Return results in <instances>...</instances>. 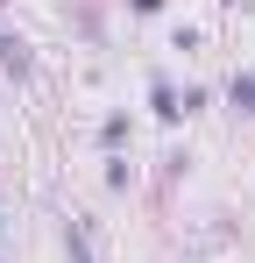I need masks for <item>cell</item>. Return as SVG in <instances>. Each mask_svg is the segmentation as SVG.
Returning <instances> with one entry per match:
<instances>
[{
    "label": "cell",
    "mask_w": 255,
    "mask_h": 263,
    "mask_svg": "<svg viewBox=\"0 0 255 263\" xmlns=\"http://www.w3.org/2000/svg\"><path fill=\"white\" fill-rule=\"evenodd\" d=\"M149 114H156L163 128L184 121V100H177V79H170V71H149Z\"/></svg>",
    "instance_id": "6da1fadb"
},
{
    "label": "cell",
    "mask_w": 255,
    "mask_h": 263,
    "mask_svg": "<svg viewBox=\"0 0 255 263\" xmlns=\"http://www.w3.org/2000/svg\"><path fill=\"white\" fill-rule=\"evenodd\" d=\"M0 71H7L14 86H29V79H36V57H29V43H22L7 22H0Z\"/></svg>",
    "instance_id": "7a4b0ae2"
},
{
    "label": "cell",
    "mask_w": 255,
    "mask_h": 263,
    "mask_svg": "<svg viewBox=\"0 0 255 263\" xmlns=\"http://www.w3.org/2000/svg\"><path fill=\"white\" fill-rule=\"evenodd\" d=\"M128 142H135V114H128V107L99 114V149H107V157H128Z\"/></svg>",
    "instance_id": "3957f363"
},
{
    "label": "cell",
    "mask_w": 255,
    "mask_h": 263,
    "mask_svg": "<svg viewBox=\"0 0 255 263\" xmlns=\"http://www.w3.org/2000/svg\"><path fill=\"white\" fill-rule=\"evenodd\" d=\"M227 107H234V114H255V71H241V79L227 86Z\"/></svg>",
    "instance_id": "277c9868"
},
{
    "label": "cell",
    "mask_w": 255,
    "mask_h": 263,
    "mask_svg": "<svg viewBox=\"0 0 255 263\" xmlns=\"http://www.w3.org/2000/svg\"><path fill=\"white\" fill-rule=\"evenodd\" d=\"M64 256H71V263H92V242H85L78 220H64Z\"/></svg>",
    "instance_id": "5b68a950"
},
{
    "label": "cell",
    "mask_w": 255,
    "mask_h": 263,
    "mask_svg": "<svg viewBox=\"0 0 255 263\" xmlns=\"http://www.w3.org/2000/svg\"><path fill=\"white\" fill-rule=\"evenodd\" d=\"M128 185H135V164L128 157H107V192H128Z\"/></svg>",
    "instance_id": "8992f818"
},
{
    "label": "cell",
    "mask_w": 255,
    "mask_h": 263,
    "mask_svg": "<svg viewBox=\"0 0 255 263\" xmlns=\"http://www.w3.org/2000/svg\"><path fill=\"white\" fill-rule=\"evenodd\" d=\"M177 100H184V121H192V114H199V107H206L213 92H206V86H177Z\"/></svg>",
    "instance_id": "52a82bcc"
},
{
    "label": "cell",
    "mask_w": 255,
    "mask_h": 263,
    "mask_svg": "<svg viewBox=\"0 0 255 263\" xmlns=\"http://www.w3.org/2000/svg\"><path fill=\"white\" fill-rule=\"evenodd\" d=\"M163 7H170V0H128V14H142V22H156Z\"/></svg>",
    "instance_id": "ba28073f"
},
{
    "label": "cell",
    "mask_w": 255,
    "mask_h": 263,
    "mask_svg": "<svg viewBox=\"0 0 255 263\" xmlns=\"http://www.w3.org/2000/svg\"><path fill=\"white\" fill-rule=\"evenodd\" d=\"M220 7H248V0H220Z\"/></svg>",
    "instance_id": "9c48e42d"
}]
</instances>
